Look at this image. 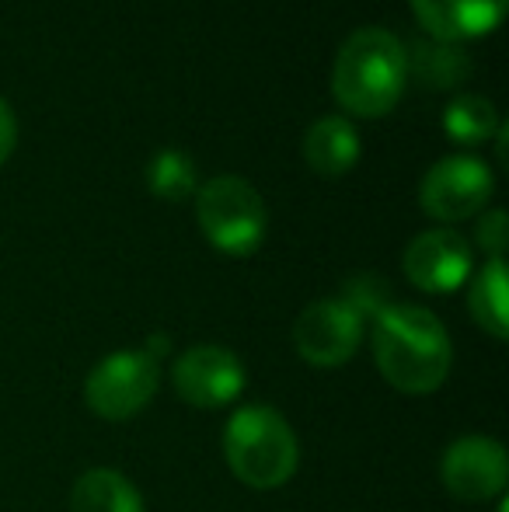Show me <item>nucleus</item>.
<instances>
[{
	"instance_id": "3",
	"label": "nucleus",
	"mask_w": 509,
	"mask_h": 512,
	"mask_svg": "<svg viewBox=\"0 0 509 512\" xmlns=\"http://www.w3.org/2000/svg\"><path fill=\"white\" fill-rule=\"evenodd\" d=\"M224 457L241 485L272 492L297 474L300 446L290 422L276 408L248 405L234 411L231 422H227Z\"/></svg>"
},
{
	"instance_id": "12",
	"label": "nucleus",
	"mask_w": 509,
	"mask_h": 512,
	"mask_svg": "<svg viewBox=\"0 0 509 512\" xmlns=\"http://www.w3.org/2000/svg\"><path fill=\"white\" fill-rule=\"evenodd\" d=\"M360 150V133L342 115H325L304 136V157L311 164V171H318L321 178L349 175L356 168V161H360Z\"/></svg>"
},
{
	"instance_id": "10",
	"label": "nucleus",
	"mask_w": 509,
	"mask_h": 512,
	"mask_svg": "<svg viewBox=\"0 0 509 512\" xmlns=\"http://www.w3.org/2000/svg\"><path fill=\"white\" fill-rule=\"evenodd\" d=\"M408 283L422 293H454L471 279L475 255H471L468 237H461L450 227H436L412 237L401 255Z\"/></svg>"
},
{
	"instance_id": "11",
	"label": "nucleus",
	"mask_w": 509,
	"mask_h": 512,
	"mask_svg": "<svg viewBox=\"0 0 509 512\" xmlns=\"http://www.w3.org/2000/svg\"><path fill=\"white\" fill-rule=\"evenodd\" d=\"M419 25L436 42H464L489 35L503 21L509 0H408Z\"/></svg>"
},
{
	"instance_id": "7",
	"label": "nucleus",
	"mask_w": 509,
	"mask_h": 512,
	"mask_svg": "<svg viewBox=\"0 0 509 512\" xmlns=\"http://www.w3.org/2000/svg\"><path fill=\"white\" fill-rule=\"evenodd\" d=\"M363 328H367V317L349 300L328 297L300 310L297 324H293V345L304 363L318 366V370H335L356 356Z\"/></svg>"
},
{
	"instance_id": "16",
	"label": "nucleus",
	"mask_w": 509,
	"mask_h": 512,
	"mask_svg": "<svg viewBox=\"0 0 509 512\" xmlns=\"http://www.w3.org/2000/svg\"><path fill=\"white\" fill-rule=\"evenodd\" d=\"M147 185L157 199L168 203H185L189 196H196L199 178H196V161L185 150H157L154 161L147 164Z\"/></svg>"
},
{
	"instance_id": "13",
	"label": "nucleus",
	"mask_w": 509,
	"mask_h": 512,
	"mask_svg": "<svg viewBox=\"0 0 509 512\" xmlns=\"http://www.w3.org/2000/svg\"><path fill=\"white\" fill-rule=\"evenodd\" d=\"M70 512H147L136 485L112 467L84 471L70 492Z\"/></svg>"
},
{
	"instance_id": "6",
	"label": "nucleus",
	"mask_w": 509,
	"mask_h": 512,
	"mask_svg": "<svg viewBox=\"0 0 509 512\" xmlns=\"http://www.w3.org/2000/svg\"><path fill=\"white\" fill-rule=\"evenodd\" d=\"M492 189H496V178L482 157L450 154L426 171L419 185V203L433 220L457 223L482 213L492 199Z\"/></svg>"
},
{
	"instance_id": "18",
	"label": "nucleus",
	"mask_w": 509,
	"mask_h": 512,
	"mask_svg": "<svg viewBox=\"0 0 509 512\" xmlns=\"http://www.w3.org/2000/svg\"><path fill=\"white\" fill-rule=\"evenodd\" d=\"M475 241L489 251L492 258H503L506 255V244H509V223L503 209H482V220H478L475 230Z\"/></svg>"
},
{
	"instance_id": "15",
	"label": "nucleus",
	"mask_w": 509,
	"mask_h": 512,
	"mask_svg": "<svg viewBox=\"0 0 509 512\" xmlns=\"http://www.w3.org/2000/svg\"><path fill=\"white\" fill-rule=\"evenodd\" d=\"M419 77L426 88H454V84L468 81L471 60L461 46L454 42H419L415 53H408V77Z\"/></svg>"
},
{
	"instance_id": "4",
	"label": "nucleus",
	"mask_w": 509,
	"mask_h": 512,
	"mask_svg": "<svg viewBox=\"0 0 509 512\" xmlns=\"http://www.w3.org/2000/svg\"><path fill=\"white\" fill-rule=\"evenodd\" d=\"M196 220L217 251L234 258L255 255L269 230V213L258 189L241 175H217L196 189Z\"/></svg>"
},
{
	"instance_id": "17",
	"label": "nucleus",
	"mask_w": 509,
	"mask_h": 512,
	"mask_svg": "<svg viewBox=\"0 0 509 512\" xmlns=\"http://www.w3.org/2000/svg\"><path fill=\"white\" fill-rule=\"evenodd\" d=\"M443 129L457 143H482L499 129V112L482 95H457L443 108Z\"/></svg>"
},
{
	"instance_id": "5",
	"label": "nucleus",
	"mask_w": 509,
	"mask_h": 512,
	"mask_svg": "<svg viewBox=\"0 0 509 512\" xmlns=\"http://www.w3.org/2000/svg\"><path fill=\"white\" fill-rule=\"evenodd\" d=\"M164 338H150L143 349L105 356L84 380V401L105 422H126L154 401L161 384Z\"/></svg>"
},
{
	"instance_id": "8",
	"label": "nucleus",
	"mask_w": 509,
	"mask_h": 512,
	"mask_svg": "<svg viewBox=\"0 0 509 512\" xmlns=\"http://www.w3.org/2000/svg\"><path fill=\"white\" fill-rule=\"evenodd\" d=\"M178 398L192 408H227L241 398L248 377L241 359L224 345H192L171 366Z\"/></svg>"
},
{
	"instance_id": "2",
	"label": "nucleus",
	"mask_w": 509,
	"mask_h": 512,
	"mask_svg": "<svg viewBox=\"0 0 509 512\" xmlns=\"http://www.w3.org/2000/svg\"><path fill=\"white\" fill-rule=\"evenodd\" d=\"M408 88V49L377 25L356 28L332 63V95L349 115L381 119Z\"/></svg>"
},
{
	"instance_id": "1",
	"label": "nucleus",
	"mask_w": 509,
	"mask_h": 512,
	"mask_svg": "<svg viewBox=\"0 0 509 512\" xmlns=\"http://www.w3.org/2000/svg\"><path fill=\"white\" fill-rule=\"evenodd\" d=\"M377 370L401 394H433L443 387L454 363L443 321L426 307L387 304L370 328Z\"/></svg>"
},
{
	"instance_id": "14",
	"label": "nucleus",
	"mask_w": 509,
	"mask_h": 512,
	"mask_svg": "<svg viewBox=\"0 0 509 512\" xmlns=\"http://www.w3.org/2000/svg\"><path fill=\"white\" fill-rule=\"evenodd\" d=\"M468 307L478 328L489 331L496 342H506L509 314H506V262L503 258H489V262L475 272Z\"/></svg>"
},
{
	"instance_id": "19",
	"label": "nucleus",
	"mask_w": 509,
	"mask_h": 512,
	"mask_svg": "<svg viewBox=\"0 0 509 512\" xmlns=\"http://www.w3.org/2000/svg\"><path fill=\"white\" fill-rule=\"evenodd\" d=\"M18 147V119H14V108L7 105V98H0V164L14 154Z\"/></svg>"
},
{
	"instance_id": "9",
	"label": "nucleus",
	"mask_w": 509,
	"mask_h": 512,
	"mask_svg": "<svg viewBox=\"0 0 509 512\" xmlns=\"http://www.w3.org/2000/svg\"><path fill=\"white\" fill-rule=\"evenodd\" d=\"M440 478L454 499L489 502L506 492L509 457L506 446L489 436H464L447 446L440 464Z\"/></svg>"
}]
</instances>
